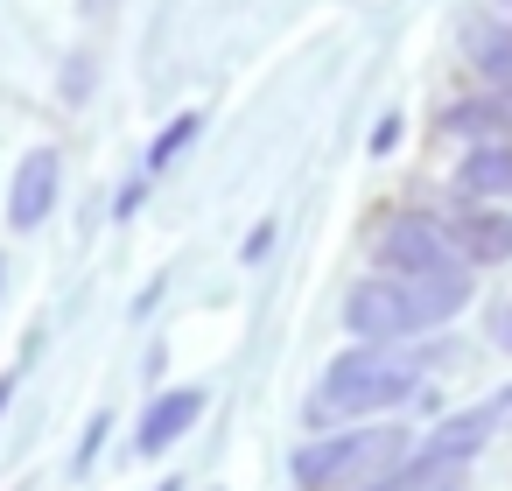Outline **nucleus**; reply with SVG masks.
<instances>
[{"label":"nucleus","mask_w":512,"mask_h":491,"mask_svg":"<svg viewBox=\"0 0 512 491\" xmlns=\"http://www.w3.org/2000/svg\"><path fill=\"white\" fill-rule=\"evenodd\" d=\"M463 309H470V281L463 274H386V281L351 288L344 323L365 344H400V337H421V330H435V323H449Z\"/></svg>","instance_id":"f257e3e1"},{"label":"nucleus","mask_w":512,"mask_h":491,"mask_svg":"<svg viewBox=\"0 0 512 491\" xmlns=\"http://www.w3.org/2000/svg\"><path fill=\"white\" fill-rule=\"evenodd\" d=\"M421 386V351L407 344H358L344 351L323 379H316V400H309V421L330 428V421H358V414H379L393 400H414Z\"/></svg>","instance_id":"f03ea898"},{"label":"nucleus","mask_w":512,"mask_h":491,"mask_svg":"<svg viewBox=\"0 0 512 491\" xmlns=\"http://www.w3.org/2000/svg\"><path fill=\"white\" fill-rule=\"evenodd\" d=\"M400 449H407L400 428H344L330 442H302L295 449V484L302 491H330V484H351V477H372V470L386 477Z\"/></svg>","instance_id":"7ed1b4c3"},{"label":"nucleus","mask_w":512,"mask_h":491,"mask_svg":"<svg viewBox=\"0 0 512 491\" xmlns=\"http://www.w3.org/2000/svg\"><path fill=\"white\" fill-rule=\"evenodd\" d=\"M372 253H379L386 274H463V267H456V260H463L456 225H442V218H428V211L386 218L379 239H372Z\"/></svg>","instance_id":"20e7f679"},{"label":"nucleus","mask_w":512,"mask_h":491,"mask_svg":"<svg viewBox=\"0 0 512 491\" xmlns=\"http://www.w3.org/2000/svg\"><path fill=\"white\" fill-rule=\"evenodd\" d=\"M197 414H204V386H169L162 400H148V414L134 428V456H162L176 435L197 428Z\"/></svg>","instance_id":"39448f33"},{"label":"nucleus","mask_w":512,"mask_h":491,"mask_svg":"<svg viewBox=\"0 0 512 491\" xmlns=\"http://www.w3.org/2000/svg\"><path fill=\"white\" fill-rule=\"evenodd\" d=\"M50 204H57V148H36V155H22V169H15L8 225H15V232H36V225L50 218Z\"/></svg>","instance_id":"423d86ee"},{"label":"nucleus","mask_w":512,"mask_h":491,"mask_svg":"<svg viewBox=\"0 0 512 491\" xmlns=\"http://www.w3.org/2000/svg\"><path fill=\"white\" fill-rule=\"evenodd\" d=\"M456 183L470 197H512V141H477L456 169Z\"/></svg>","instance_id":"0eeeda50"},{"label":"nucleus","mask_w":512,"mask_h":491,"mask_svg":"<svg viewBox=\"0 0 512 491\" xmlns=\"http://www.w3.org/2000/svg\"><path fill=\"white\" fill-rule=\"evenodd\" d=\"M456 246H463V260L498 267V260H512V218L505 211H477V218L456 225Z\"/></svg>","instance_id":"6e6552de"},{"label":"nucleus","mask_w":512,"mask_h":491,"mask_svg":"<svg viewBox=\"0 0 512 491\" xmlns=\"http://www.w3.org/2000/svg\"><path fill=\"white\" fill-rule=\"evenodd\" d=\"M442 134H470V141H505L512 134V106L505 99H463L442 113Z\"/></svg>","instance_id":"1a4fd4ad"},{"label":"nucleus","mask_w":512,"mask_h":491,"mask_svg":"<svg viewBox=\"0 0 512 491\" xmlns=\"http://www.w3.org/2000/svg\"><path fill=\"white\" fill-rule=\"evenodd\" d=\"M463 50H470V64H477L491 85H512V29H505V22H470V29H463Z\"/></svg>","instance_id":"9d476101"},{"label":"nucleus","mask_w":512,"mask_h":491,"mask_svg":"<svg viewBox=\"0 0 512 491\" xmlns=\"http://www.w3.org/2000/svg\"><path fill=\"white\" fill-rule=\"evenodd\" d=\"M463 484V470H449V463H435V456H400L386 477H372L365 491H456Z\"/></svg>","instance_id":"9b49d317"},{"label":"nucleus","mask_w":512,"mask_h":491,"mask_svg":"<svg viewBox=\"0 0 512 491\" xmlns=\"http://www.w3.org/2000/svg\"><path fill=\"white\" fill-rule=\"evenodd\" d=\"M197 127H204V120H197V113H183L169 134H155V148H148V176H162V169H169V162H176V155L197 141Z\"/></svg>","instance_id":"f8f14e48"},{"label":"nucleus","mask_w":512,"mask_h":491,"mask_svg":"<svg viewBox=\"0 0 512 491\" xmlns=\"http://www.w3.org/2000/svg\"><path fill=\"white\" fill-rule=\"evenodd\" d=\"M365 148H372V155H386V148H400V120H393V113H386V120H379V127H372V141H365Z\"/></svg>","instance_id":"ddd939ff"},{"label":"nucleus","mask_w":512,"mask_h":491,"mask_svg":"<svg viewBox=\"0 0 512 491\" xmlns=\"http://www.w3.org/2000/svg\"><path fill=\"white\" fill-rule=\"evenodd\" d=\"M99 442H106V414H92V428H85V442H78V470L99 456Z\"/></svg>","instance_id":"4468645a"},{"label":"nucleus","mask_w":512,"mask_h":491,"mask_svg":"<svg viewBox=\"0 0 512 491\" xmlns=\"http://www.w3.org/2000/svg\"><path fill=\"white\" fill-rule=\"evenodd\" d=\"M267 246H274V218H267V225H253V239H246V260H260Z\"/></svg>","instance_id":"2eb2a0df"},{"label":"nucleus","mask_w":512,"mask_h":491,"mask_svg":"<svg viewBox=\"0 0 512 491\" xmlns=\"http://www.w3.org/2000/svg\"><path fill=\"white\" fill-rule=\"evenodd\" d=\"M491 337H498V344L512 351V309H491Z\"/></svg>","instance_id":"dca6fc26"},{"label":"nucleus","mask_w":512,"mask_h":491,"mask_svg":"<svg viewBox=\"0 0 512 491\" xmlns=\"http://www.w3.org/2000/svg\"><path fill=\"white\" fill-rule=\"evenodd\" d=\"M8 393H15V379H0V414H8Z\"/></svg>","instance_id":"f3484780"},{"label":"nucleus","mask_w":512,"mask_h":491,"mask_svg":"<svg viewBox=\"0 0 512 491\" xmlns=\"http://www.w3.org/2000/svg\"><path fill=\"white\" fill-rule=\"evenodd\" d=\"M0 281H8V260H0Z\"/></svg>","instance_id":"a211bd4d"}]
</instances>
